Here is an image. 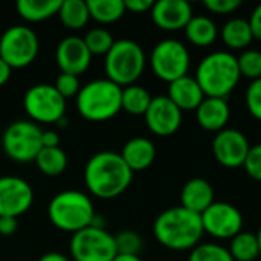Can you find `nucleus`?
<instances>
[{
	"label": "nucleus",
	"instance_id": "7",
	"mask_svg": "<svg viewBox=\"0 0 261 261\" xmlns=\"http://www.w3.org/2000/svg\"><path fill=\"white\" fill-rule=\"evenodd\" d=\"M43 130L32 121H15L6 127L2 136V147L5 154L20 164L34 162L41 145Z\"/></svg>",
	"mask_w": 261,
	"mask_h": 261
},
{
	"label": "nucleus",
	"instance_id": "24",
	"mask_svg": "<svg viewBox=\"0 0 261 261\" xmlns=\"http://www.w3.org/2000/svg\"><path fill=\"white\" fill-rule=\"evenodd\" d=\"M223 43L231 49H246L254 40V34L251 24L245 18H232L229 20L220 32Z\"/></svg>",
	"mask_w": 261,
	"mask_h": 261
},
{
	"label": "nucleus",
	"instance_id": "27",
	"mask_svg": "<svg viewBox=\"0 0 261 261\" xmlns=\"http://www.w3.org/2000/svg\"><path fill=\"white\" fill-rule=\"evenodd\" d=\"M34 162L37 164L38 170L44 176L55 177V176H60L64 173V170L67 167V156L60 147L41 148Z\"/></svg>",
	"mask_w": 261,
	"mask_h": 261
},
{
	"label": "nucleus",
	"instance_id": "13",
	"mask_svg": "<svg viewBox=\"0 0 261 261\" xmlns=\"http://www.w3.org/2000/svg\"><path fill=\"white\" fill-rule=\"evenodd\" d=\"M34 202L31 185L17 176L0 177V217H20Z\"/></svg>",
	"mask_w": 261,
	"mask_h": 261
},
{
	"label": "nucleus",
	"instance_id": "42",
	"mask_svg": "<svg viewBox=\"0 0 261 261\" xmlns=\"http://www.w3.org/2000/svg\"><path fill=\"white\" fill-rule=\"evenodd\" d=\"M11 73H12V69L8 66V63H5V61L0 58V87L5 86V84L9 81Z\"/></svg>",
	"mask_w": 261,
	"mask_h": 261
},
{
	"label": "nucleus",
	"instance_id": "28",
	"mask_svg": "<svg viewBox=\"0 0 261 261\" xmlns=\"http://www.w3.org/2000/svg\"><path fill=\"white\" fill-rule=\"evenodd\" d=\"M153 96L150 92L141 86L132 84L122 89V110L135 115V116H144L151 104Z\"/></svg>",
	"mask_w": 261,
	"mask_h": 261
},
{
	"label": "nucleus",
	"instance_id": "40",
	"mask_svg": "<svg viewBox=\"0 0 261 261\" xmlns=\"http://www.w3.org/2000/svg\"><path fill=\"white\" fill-rule=\"evenodd\" d=\"M254 34V38L261 41V3L254 9V12L251 14V18L248 20Z\"/></svg>",
	"mask_w": 261,
	"mask_h": 261
},
{
	"label": "nucleus",
	"instance_id": "20",
	"mask_svg": "<svg viewBox=\"0 0 261 261\" xmlns=\"http://www.w3.org/2000/svg\"><path fill=\"white\" fill-rule=\"evenodd\" d=\"M182 112L184 110H196L200 102L205 99V95L196 81V78H191L188 75L170 83L168 86V95H167Z\"/></svg>",
	"mask_w": 261,
	"mask_h": 261
},
{
	"label": "nucleus",
	"instance_id": "17",
	"mask_svg": "<svg viewBox=\"0 0 261 261\" xmlns=\"http://www.w3.org/2000/svg\"><path fill=\"white\" fill-rule=\"evenodd\" d=\"M151 18L164 31H179L193 18V8L185 0H159L153 3Z\"/></svg>",
	"mask_w": 261,
	"mask_h": 261
},
{
	"label": "nucleus",
	"instance_id": "45",
	"mask_svg": "<svg viewBox=\"0 0 261 261\" xmlns=\"http://www.w3.org/2000/svg\"><path fill=\"white\" fill-rule=\"evenodd\" d=\"M257 240H258V246H260V254H261V228L258 229V232H257Z\"/></svg>",
	"mask_w": 261,
	"mask_h": 261
},
{
	"label": "nucleus",
	"instance_id": "5",
	"mask_svg": "<svg viewBox=\"0 0 261 261\" xmlns=\"http://www.w3.org/2000/svg\"><path fill=\"white\" fill-rule=\"evenodd\" d=\"M47 216L55 228L72 234L90 226L96 217L90 197L75 190L55 194L47 205Z\"/></svg>",
	"mask_w": 261,
	"mask_h": 261
},
{
	"label": "nucleus",
	"instance_id": "36",
	"mask_svg": "<svg viewBox=\"0 0 261 261\" xmlns=\"http://www.w3.org/2000/svg\"><path fill=\"white\" fill-rule=\"evenodd\" d=\"M243 167L252 179L261 182V144L251 147Z\"/></svg>",
	"mask_w": 261,
	"mask_h": 261
},
{
	"label": "nucleus",
	"instance_id": "41",
	"mask_svg": "<svg viewBox=\"0 0 261 261\" xmlns=\"http://www.w3.org/2000/svg\"><path fill=\"white\" fill-rule=\"evenodd\" d=\"M60 142H61V139H60V136H58L57 132H54V130L43 132V135H41V145H43V148H55V147H60Z\"/></svg>",
	"mask_w": 261,
	"mask_h": 261
},
{
	"label": "nucleus",
	"instance_id": "15",
	"mask_svg": "<svg viewBox=\"0 0 261 261\" xmlns=\"http://www.w3.org/2000/svg\"><path fill=\"white\" fill-rule=\"evenodd\" d=\"M148 130L158 136L174 135L182 124V110L167 96H154L144 115Z\"/></svg>",
	"mask_w": 261,
	"mask_h": 261
},
{
	"label": "nucleus",
	"instance_id": "10",
	"mask_svg": "<svg viewBox=\"0 0 261 261\" xmlns=\"http://www.w3.org/2000/svg\"><path fill=\"white\" fill-rule=\"evenodd\" d=\"M190 61L191 57L187 46L173 38L159 41L150 55V64L154 75L168 84L188 75Z\"/></svg>",
	"mask_w": 261,
	"mask_h": 261
},
{
	"label": "nucleus",
	"instance_id": "34",
	"mask_svg": "<svg viewBox=\"0 0 261 261\" xmlns=\"http://www.w3.org/2000/svg\"><path fill=\"white\" fill-rule=\"evenodd\" d=\"M54 87L57 89V92H58L64 99L72 98V96H76V95L80 93V89H81L78 76L70 75V73H63V72L57 76Z\"/></svg>",
	"mask_w": 261,
	"mask_h": 261
},
{
	"label": "nucleus",
	"instance_id": "12",
	"mask_svg": "<svg viewBox=\"0 0 261 261\" xmlns=\"http://www.w3.org/2000/svg\"><path fill=\"white\" fill-rule=\"evenodd\" d=\"M202 225L203 232H208L210 236L225 240L232 239L239 232H242L243 228V216L231 203L226 202H214L202 216Z\"/></svg>",
	"mask_w": 261,
	"mask_h": 261
},
{
	"label": "nucleus",
	"instance_id": "19",
	"mask_svg": "<svg viewBox=\"0 0 261 261\" xmlns=\"http://www.w3.org/2000/svg\"><path fill=\"white\" fill-rule=\"evenodd\" d=\"M180 202L185 210L202 216L214 203V190L205 179L196 177L188 180L180 193Z\"/></svg>",
	"mask_w": 261,
	"mask_h": 261
},
{
	"label": "nucleus",
	"instance_id": "3",
	"mask_svg": "<svg viewBox=\"0 0 261 261\" xmlns=\"http://www.w3.org/2000/svg\"><path fill=\"white\" fill-rule=\"evenodd\" d=\"M194 78L205 98L226 99L242 78L237 57L226 50L213 52L199 63Z\"/></svg>",
	"mask_w": 261,
	"mask_h": 261
},
{
	"label": "nucleus",
	"instance_id": "32",
	"mask_svg": "<svg viewBox=\"0 0 261 261\" xmlns=\"http://www.w3.org/2000/svg\"><path fill=\"white\" fill-rule=\"evenodd\" d=\"M240 75L252 81L261 78V52L255 49H246L237 58Z\"/></svg>",
	"mask_w": 261,
	"mask_h": 261
},
{
	"label": "nucleus",
	"instance_id": "35",
	"mask_svg": "<svg viewBox=\"0 0 261 261\" xmlns=\"http://www.w3.org/2000/svg\"><path fill=\"white\" fill-rule=\"evenodd\" d=\"M246 106L249 113L261 121V78L251 83L246 90Z\"/></svg>",
	"mask_w": 261,
	"mask_h": 261
},
{
	"label": "nucleus",
	"instance_id": "30",
	"mask_svg": "<svg viewBox=\"0 0 261 261\" xmlns=\"http://www.w3.org/2000/svg\"><path fill=\"white\" fill-rule=\"evenodd\" d=\"M84 43H86L89 52L92 54V57L93 55H104L106 57L107 52L115 44V38H113L110 31H107L104 28H93L86 34Z\"/></svg>",
	"mask_w": 261,
	"mask_h": 261
},
{
	"label": "nucleus",
	"instance_id": "14",
	"mask_svg": "<svg viewBox=\"0 0 261 261\" xmlns=\"http://www.w3.org/2000/svg\"><path fill=\"white\" fill-rule=\"evenodd\" d=\"M249 150L251 145L248 138L236 128H225L219 132L213 141L214 158L226 168L243 167Z\"/></svg>",
	"mask_w": 261,
	"mask_h": 261
},
{
	"label": "nucleus",
	"instance_id": "21",
	"mask_svg": "<svg viewBox=\"0 0 261 261\" xmlns=\"http://www.w3.org/2000/svg\"><path fill=\"white\" fill-rule=\"evenodd\" d=\"M119 154L133 173L142 171L154 162L156 147L147 138H133L125 142Z\"/></svg>",
	"mask_w": 261,
	"mask_h": 261
},
{
	"label": "nucleus",
	"instance_id": "8",
	"mask_svg": "<svg viewBox=\"0 0 261 261\" xmlns=\"http://www.w3.org/2000/svg\"><path fill=\"white\" fill-rule=\"evenodd\" d=\"M69 249L73 261H113L118 255L115 236L95 225L72 234Z\"/></svg>",
	"mask_w": 261,
	"mask_h": 261
},
{
	"label": "nucleus",
	"instance_id": "44",
	"mask_svg": "<svg viewBox=\"0 0 261 261\" xmlns=\"http://www.w3.org/2000/svg\"><path fill=\"white\" fill-rule=\"evenodd\" d=\"M113 261H142L139 255H122V254H118Z\"/></svg>",
	"mask_w": 261,
	"mask_h": 261
},
{
	"label": "nucleus",
	"instance_id": "6",
	"mask_svg": "<svg viewBox=\"0 0 261 261\" xmlns=\"http://www.w3.org/2000/svg\"><path fill=\"white\" fill-rule=\"evenodd\" d=\"M145 69L144 49L133 40H118L104 58V70L107 80L119 87L135 84Z\"/></svg>",
	"mask_w": 261,
	"mask_h": 261
},
{
	"label": "nucleus",
	"instance_id": "26",
	"mask_svg": "<svg viewBox=\"0 0 261 261\" xmlns=\"http://www.w3.org/2000/svg\"><path fill=\"white\" fill-rule=\"evenodd\" d=\"M87 8L98 23H115L125 14L124 0H87Z\"/></svg>",
	"mask_w": 261,
	"mask_h": 261
},
{
	"label": "nucleus",
	"instance_id": "9",
	"mask_svg": "<svg viewBox=\"0 0 261 261\" xmlns=\"http://www.w3.org/2000/svg\"><path fill=\"white\" fill-rule=\"evenodd\" d=\"M38 50V37L29 26H11L0 37V58L8 63L11 69L29 66L37 58Z\"/></svg>",
	"mask_w": 261,
	"mask_h": 261
},
{
	"label": "nucleus",
	"instance_id": "29",
	"mask_svg": "<svg viewBox=\"0 0 261 261\" xmlns=\"http://www.w3.org/2000/svg\"><path fill=\"white\" fill-rule=\"evenodd\" d=\"M229 254L234 261H254L260 257V246L257 240V234L251 232H239L231 239Z\"/></svg>",
	"mask_w": 261,
	"mask_h": 261
},
{
	"label": "nucleus",
	"instance_id": "18",
	"mask_svg": "<svg viewBox=\"0 0 261 261\" xmlns=\"http://www.w3.org/2000/svg\"><path fill=\"white\" fill-rule=\"evenodd\" d=\"M231 116L229 104L222 98H205L196 109V119L208 132L225 130Z\"/></svg>",
	"mask_w": 261,
	"mask_h": 261
},
{
	"label": "nucleus",
	"instance_id": "4",
	"mask_svg": "<svg viewBox=\"0 0 261 261\" xmlns=\"http://www.w3.org/2000/svg\"><path fill=\"white\" fill-rule=\"evenodd\" d=\"M76 110L92 122L112 119L122 110V87L107 78L93 80L80 89Z\"/></svg>",
	"mask_w": 261,
	"mask_h": 261
},
{
	"label": "nucleus",
	"instance_id": "16",
	"mask_svg": "<svg viewBox=\"0 0 261 261\" xmlns=\"http://www.w3.org/2000/svg\"><path fill=\"white\" fill-rule=\"evenodd\" d=\"M55 61L63 73L80 76L89 69L92 63V54L89 52L84 38L66 37L55 49Z\"/></svg>",
	"mask_w": 261,
	"mask_h": 261
},
{
	"label": "nucleus",
	"instance_id": "23",
	"mask_svg": "<svg viewBox=\"0 0 261 261\" xmlns=\"http://www.w3.org/2000/svg\"><path fill=\"white\" fill-rule=\"evenodd\" d=\"M185 34L190 43L199 47L210 46L217 38V26L216 23L205 15H193L190 23L185 26Z\"/></svg>",
	"mask_w": 261,
	"mask_h": 261
},
{
	"label": "nucleus",
	"instance_id": "2",
	"mask_svg": "<svg viewBox=\"0 0 261 261\" xmlns=\"http://www.w3.org/2000/svg\"><path fill=\"white\" fill-rule=\"evenodd\" d=\"M153 232L164 248L171 251H190L200 243L203 225L199 214L184 206H173L158 216Z\"/></svg>",
	"mask_w": 261,
	"mask_h": 261
},
{
	"label": "nucleus",
	"instance_id": "22",
	"mask_svg": "<svg viewBox=\"0 0 261 261\" xmlns=\"http://www.w3.org/2000/svg\"><path fill=\"white\" fill-rule=\"evenodd\" d=\"M63 0H18L17 12L26 21H43L57 15Z\"/></svg>",
	"mask_w": 261,
	"mask_h": 261
},
{
	"label": "nucleus",
	"instance_id": "25",
	"mask_svg": "<svg viewBox=\"0 0 261 261\" xmlns=\"http://www.w3.org/2000/svg\"><path fill=\"white\" fill-rule=\"evenodd\" d=\"M61 23L69 29H81L90 20L87 2L84 0H63L57 14Z\"/></svg>",
	"mask_w": 261,
	"mask_h": 261
},
{
	"label": "nucleus",
	"instance_id": "37",
	"mask_svg": "<svg viewBox=\"0 0 261 261\" xmlns=\"http://www.w3.org/2000/svg\"><path fill=\"white\" fill-rule=\"evenodd\" d=\"M205 6L211 12H216V14L223 15V14L234 12L237 8L242 6V2L240 0H206L205 2Z\"/></svg>",
	"mask_w": 261,
	"mask_h": 261
},
{
	"label": "nucleus",
	"instance_id": "43",
	"mask_svg": "<svg viewBox=\"0 0 261 261\" xmlns=\"http://www.w3.org/2000/svg\"><path fill=\"white\" fill-rule=\"evenodd\" d=\"M38 261H72L69 257L60 254V252H47L44 255H41Z\"/></svg>",
	"mask_w": 261,
	"mask_h": 261
},
{
	"label": "nucleus",
	"instance_id": "31",
	"mask_svg": "<svg viewBox=\"0 0 261 261\" xmlns=\"http://www.w3.org/2000/svg\"><path fill=\"white\" fill-rule=\"evenodd\" d=\"M188 261H234V258L226 248L214 243H205L191 249Z\"/></svg>",
	"mask_w": 261,
	"mask_h": 261
},
{
	"label": "nucleus",
	"instance_id": "39",
	"mask_svg": "<svg viewBox=\"0 0 261 261\" xmlns=\"http://www.w3.org/2000/svg\"><path fill=\"white\" fill-rule=\"evenodd\" d=\"M18 229V222L14 217H0V236H14Z\"/></svg>",
	"mask_w": 261,
	"mask_h": 261
},
{
	"label": "nucleus",
	"instance_id": "11",
	"mask_svg": "<svg viewBox=\"0 0 261 261\" xmlns=\"http://www.w3.org/2000/svg\"><path fill=\"white\" fill-rule=\"evenodd\" d=\"M23 107L32 122H60L66 113V99L54 84H35L23 96Z\"/></svg>",
	"mask_w": 261,
	"mask_h": 261
},
{
	"label": "nucleus",
	"instance_id": "38",
	"mask_svg": "<svg viewBox=\"0 0 261 261\" xmlns=\"http://www.w3.org/2000/svg\"><path fill=\"white\" fill-rule=\"evenodd\" d=\"M153 3H154L153 0H124L125 11L136 12V14H142V12L151 11Z\"/></svg>",
	"mask_w": 261,
	"mask_h": 261
},
{
	"label": "nucleus",
	"instance_id": "33",
	"mask_svg": "<svg viewBox=\"0 0 261 261\" xmlns=\"http://www.w3.org/2000/svg\"><path fill=\"white\" fill-rule=\"evenodd\" d=\"M115 245L118 254L139 255L142 249V239L136 231H121L118 236H115Z\"/></svg>",
	"mask_w": 261,
	"mask_h": 261
},
{
	"label": "nucleus",
	"instance_id": "1",
	"mask_svg": "<svg viewBox=\"0 0 261 261\" xmlns=\"http://www.w3.org/2000/svg\"><path fill=\"white\" fill-rule=\"evenodd\" d=\"M133 171L119 153L99 151L84 167V182L90 194L98 199H115L132 184Z\"/></svg>",
	"mask_w": 261,
	"mask_h": 261
}]
</instances>
